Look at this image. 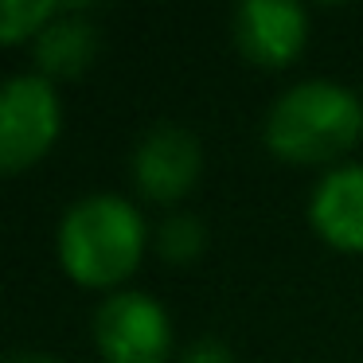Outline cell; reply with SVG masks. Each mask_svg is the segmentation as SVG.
Wrapping results in <instances>:
<instances>
[{"label": "cell", "instance_id": "obj_1", "mask_svg": "<svg viewBox=\"0 0 363 363\" xmlns=\"http://www.w3.org/2000/svg\"><path fill=\"white\" fill-rule=\"evenodd\" d=\"M149 246V223L133 199L118 191H90L74 199L55 227V258L82 289L118 293L141 266Z\"/></svg>", "mask_w": 363, "mask_h": 363}, {"label": "cell", "instance_id": "obj_2", "mask_svg": "<svg viewBox=\"0 0 363 363\" xmlns=\"http://www.w3.org/2000/svg\"><path fill=\"white\" fill-rule=\"evenodd\" d=\"M363 137V98L336 79H301L274 98L262 141L285 164H332Z\"/></svg>", "mask_w": 363, "mask_h": 363}, {"label": "cell", "instance_id": "obj_3", "mask_svg": "<svg viewBox=\"0 0 363 363\" xmlns=\"http://www.w3.org/2000/svg\"><path fill=\"white\" fill-rule=\"evenodd\" d=\"M63 133V102L55 82L40 71L4 79L0 86V172L16 176L35 168Z\"/></svg>", "mask_w": 363, "mask_h": 363}, {"label": "cell", "instance_id": "obj_4", "mask_svg": "<svg viewBox=\"0 0 363 363\" xmlns=\"http://www.w3.org/2000/svg\"><path fill=\"white\" fill-rule=\"evenodd\" d=\"M90 336L102 363H168L172 359V316L152 293L118 289L94 308Z\"/></svg>", "mask_w": 363, "mask_h": 363}, {"label": "cell", "instance_id": "obj_5", "mask_svg": "<svg viewBox=\"0 0 363 363\" xmlns=\"http://www.w3.org/2000/svg\"><path fill=\"white\" fill-rule=\"evenodd\" d=\"M203 172V145L180 121H157L137 137L129 152V176L152 203H180Z\"/></svg>", "mask_w": 363, "mask_h": 363}, {"label": "cell", "instance_id": "obj_6", "mask_svg": "<svg viewBox=\"0 0 363 363\" xmlns=\"http://www.w3.org/2000/svg\"><path fill=\"white\" fill-rule=\"evenodd\" d=\"M230 35L246 63L281 71L308 48V12L297 0H242L230 20Z\"/></svg>", "mask_w": 363, "mask_h": 363}, {"label": "cell", "instance_id": "obj_7", "mask_svg": "<svg viewBox=\"0 0 363 363\" xmlns=\"http://www.w3.org/2000/svg\"><path fill=\"white\" fill-rule=\"evenodd\" d=\"M308 227L340 254H363V164L344 160L316 180Z\"/></svg>", "mask_w": 363, "mask_h": 363}, {"label": "cell", "instance_id": "obj_8", "mask_svg": "<svg viewBox=\"0 0 363 363\" xmlns=\"http://www.w3.org/2000/svg\"><path fill=\"white\" fill-rule=\"evenodd\" d=\"M35 71L43 79H79L98 59V24L86 9H63L32 43Z\"/></svg>", "mask_w": 363, "mask_h": 363}, {"label": "cell", "instance_id": "obj_9", "mask_svg": "<svg viewBox=\"0 0 363 363\" xmlns=\"http://www.w3.org/2000/svg\"><path fill=\"white\" fill-rule=\"evenodd\" d=\"M157 254L172 266H188L196 262L199 254L207 250V227L199 215H188V211H172L164 223L157 227Z\"/></svg>", "mask_w": 363, "mask_h": 363}, {"label": "cell", "instance_id": "obj_10", "mask_svg": "<svg viewBox=\"0 0 363 363\" xmlns=\"http://www.w3.org/2000/svg\"><path fill=\"white\" fill-rule=\"evenodd\" d=\"M63 12V4L51 0H4L0 4V43L16 48V43H35V35Z\"/></svg>", "mask_w": 363, "mask_h": 363}, {"label": "cell", "instance_id": "obj_11", "mask_svg": "<svg viewBox=\"0 0 363 363\" xmlns=\"http://www.w3.org/2000/svg\"><path fill=\"white\" fill-rule=\"evenodd\" d=\"M176 363H235V352H230V344L219 336H199L176 355Z\"/></svg>", "mask_w": 363, "mask_h": 363}, {"label": "cell", "instance_id": "obj_12", "mask_svg": "<svg viewBox=\"0 0 363 363\" xmlns=\"http://www.w3.org/2000/svg\"><path fill=\"white\" fill-rule=\"evenodd\" d=\"M4 363H63V359L51 352H40V347H16V352L4 355Z\"/></svg>", "mask_w": 363, "mask_h": 363}]
</instances>
